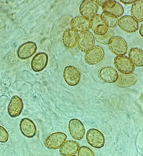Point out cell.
<instances>
[{"label": "cell", "instance_id": "obj_1", "mask_svg": "<svg viewBox=\"0 0 143 156\" xmlns=\"http://www.w3.org/2000/svg\"><path fill=\"white\" fill-rule=\"evenodd\" d=\"M99 8L97 0H84L79 7L82 16L90 20L96 14Z\"/></svg>", "mask_w": 143, "mask_h": 156}, {"label": "cell", "instance_id": "obj_2", "mask_svg": "<svg viewBox=\"0 0 143 156\" xmlns=\"http://www.w3.org/2000/svg\"><path fill=\"white\" fill-rule=\"evenodd\" d=\"M108 45L111 51L117 56H124L127 53V44L124 38L120 36H114L112 37Z\"/></svg>", "mask_w": 143, "mask_h": 156}, {"label": "cell", "instance_id": "obj_3", "mask_svg": "<svg viewBox=\"0 0 143 156\" xmlns=\"http://www.w3.org/2000/svg\"><path fill=\"white\" fill-rule=\"evenodd\" d=\"M114 64L117 69L123 74H132L135 70L134 63L128 57L124 55L115 57Z\"/></svg>", "mask_w": 143, "mask_h": 156}, {"label": "cell", "instance_id": "obj_4", "mask_svg": "<svg viewBox=\"0 0 143 156\" xmlns=\"http://www.w3.org/2000/svg\"><path fill=\"white\" fill-rule=\"evenodd\" d=\"M86 139L90 145L96 149L102 148L105 144V139L103 134L95 128L88 130L86 135Z\"/></svg>", "mask_w": 143, "mask_h": 156}, {"label": "cell", "instance_id": "obj_5", "mask_svg": "<svg viewBox=\"0 0 143 156\" xmlns=\"http://www.w3.org/2000/svg\"><path fill=\"white\" fill-rule=\"evenodd\" d=\"M67 138L66 134L61 132L54 133L46 139L45 144L49 149L56 150L60 148Z\"/></svg>", "mask_w": 143, "mask_h": 156}, {"label": "cell", "instance_id": "obj_6", "mask_svg": "<svg viewBox=\"0 0 143 156\" xmlns=\"http://www.w3.org/2000/svg\"><path fill=\"white\" fill-rule=\"evenodd\" d=\"M94 37L89 31L81 33L78 36L77 44L79 48L82 51L86 53L94 46Z\"/></svg>", "mask_w": 143, "mask_h": 156}, {"label": "cell", "instance_id": "obj_7", "mask_svg": "<svg viewBox=\"0 0 143 156\" xmlns=\"http://www.w3.org/2000/svg\"><path fill=\"white\" fill-rule=\"evenodd\" d=\"M68 128L71 136L74 139L80 140L84 137L86 130L83 124L80 120L75 119L71 120Z\"/></svg>", "mask_w": 143, "mask_h": 156}, {"label": "cell", "instance_id": "obj_8", "mask_svg": "<svg viewBox=\"0 0 143 156\" xmlns=\"http://www.w3.org/2000/svg\"><path fill=\"white\" fill-rule=\"evenodd\" d=\"M63 77L65 81L68 85L75 86L79 83L81 75L76 68L72 66H68L64 69Z\"/></svg>", "mask_w": 143, "mask_h": 156}, {"label": "cell", "instance_id": "obj_9", "mask_svg": "<svg viewBox=\"0 0 143 156\" xmlns=\"http://www.w3.org/2000/svg\"><path fill=\"white\" fill-rule=\"evenodd\" d=\"M105 54V51L102 47L94 46L86 53L85 57V62L90 65L97 64L102 60Z\"/></svg>", "mask_w": 143, "mask_h": 156}, {"label": "cell", "instance_id": "obj_10", "mask_svg": "<svg viewBox=\"0 0 143 156\" xmlns=\"http://www.w3.org/2000/svg\"><path fill=\"white\" fill-rule=\"evenodd\" d=\"M118 24L123 30L128 33L136 32L138 29V22L132 16H125L118 20Z\"/></svg>", "mask_w": 143, "mask_h": 156}, {"label": "cell", "instance_id": "obj_11", "mask_svg": "<svg viewBox=\"0 0 143 156\" xmlns=\"http://www.w3.org/2000/svg\"><path fill=\"white\" fill-rule=\"evenodd\" d=\"M20 129L25 137L30 138L34 137L37 133L36 126L32 120L28 118L23 119L20 121Z\"/></svg>", "mask_w": 143, "mask_h": 156}, {"label": "cell", "instance_id": "obj_12", "mask_svg": "<svg viewBox=\"0 0 143 156\" xmlns=\"http://www.w3.org/2000/svg\"><path fill=\"white\" fill-rule=\"evenodd\" d=\"M118 73L114 68L110 66L104 67L100 69L98 76L104 82L112 83L116 82L119 77Z\"/></svg>", "mask_w": 143, "mask_h": 156}, {"label": "cell", "instance_id": "obj_13", "mask_svg": "<svg viewBox=\"0 0 143 156\" xmlns=\"http://www.w3.org/2000/svg\"><path fill=\"white\" fill-rule=\"evenodd\" d=\"M24 108L22 99L17 96L13 97L8 106V112L12 118H15L21 113Z\"/></svg>", "mask_w": 143, "mask_h": 156}, {"label": "cell", "instance_id": "obj_14", "mask_svg": "<svg viewBox=\"0 0 143 156\" xmlns=\"http://www.w3.org/2000/svg\"><path fill=\"white\" fill-rule=\"evenodd\" d=\"M90 27L94 34L102 35L106 34L109 28L103 20L101 15L97 14L91 20Z\"/></svg>", "mask_w": 143, "mask_h": 156}, {"label": "cell", "instance_id": "obj_15", "mask_svg": "<svg viewBox=\"0 0 143 156\" xmlns=\"http://www.w3.org/2000/svg\"><path fill=\"white\" fill-rule=\"evenodd\" d=\"M101 7L103 12L113 14L118 18L121 16L124 13L122 6L113 0L106 1Z\"/></svg>", "mask_w": 143, "mask_h": 156}, {"label": "cell", "instance_id": "obj_16", "mask_svg": "<svg viewBox=\"0 0 143 156\" xmlns=\"http://www.w3.org/2000/svg\"><path fill=\"white\" fill-rule=\"evenodd\" d=\"M48 62V57L46 53H38L34 56L32 60V69L36 72L42 71L47 66Z\"/></svg>", "mask_w": 143, "mask_h": 156}, {"label": "cell", "instance_id": "obj_17", "mask_svg": "<svg viewBox=\"0 0 143 156\" xmlns=\"http://www.w3.org/2000/svg\"><path fill=\"white\" fill-rule=\"evenodd\" d=\"M37 47L36 44L32 42L25 43L19 48L17 54L19 58L27 59L31 57L36 52Z\"/></svg>", "mask_w": 143, "mask_h": 156}, {"label": "cell", "instance_id": "obj_18", "mask_svg": "<svg viewBox=\"0 0 143 156\" xmlns=\"http://www.w3.org/2000/svg\"><path fill=\"white\" fill-rule=\"evenodd\" d=\"M72 29L76 32L82 33L88 31L91 28L90 20L82 17H75L71 22Z\"/></svg>", "mask_w": 143, "mask_h": 156}, {"label": "cell", "instance_id": "obj_19", "mask_svg": "<svg viewBox=\"0 0 143 156\" xmlns=\"http://www.w3.org/2000/svg\"><path fill=\"white\" fill-rule=\"evenodd\" d=\"M80 147L79 143L72 140L65 142L59 149V152L62 156L74 155L79 151Z\"/></svg>", "mask_w": 143, "mask_h": 156}, {"label": "cell", "instance_id": "obj_20", "mask_svg": "<svg viewBox=\"0 0 143 156\" xmlns=\"http://www.w3.org/2000/svg\"><path fill=\"white\" fill-rule=\"evenodd\" d=\"M78 35L77 32L72 29H68L64 33L62 37L64 45L68 48H73L77 43Z\"/></svg>", "mask_w": 143, "mask_h": 156}, {"label": "cell", "instance_id": "obj_21", "mask_svg": "<svg viewBox=\"0 0 143 156\" xmlns=\"http://www.w3.org/2000/svg\"><path fill=\"white\" fill-rule=\"evenodd\" d=\"M137 76L134 74H120L117 80V85L121 87H127L134 84L137 81Z\"/></svg>", "mask_w": 143, "mask_h": 156}, {"label": "cell", "instance_id": "obj_22", "mask_svg": "<svg viewBox=\"0 0 143 156\" xmlns=\"http://www.w3.org/2000/svg\"><path fill=\"white\" fill-rule=\"evenodd\" d=\"M128 58L137 67L143 66V52L140 48H135L130 49L128 53Z\"/></svg>", "mask_w": 143, "mask_h": 156}, {"label": "cell", "instance_id": "obj_23", "mask_svg": "<svg viewBox=\"0 0 143 156\" xmlns=\"http://www.w3.org/2000/svg\"><path fill=\"white\" fill-rule=\"evenodd\" d=\"M131 14L132 17L138 22L143 20V2L142 0H137L132 5Z\"/></svg>", "mask_w": 143, "mask_h": 156}, {"label": "cell", "instance_id": "obj_24", "mask_svg": "<svg viewBox=\"0 0 143 156\" xmlns=\"http://www.w3.org/2000/svg\"><path fill=\"white\" fill-rule=\"evenodd\" d=\"M101 17L109 28H113L118 24V18L109 13L103 12L101 15Z\"/></svg>", "mask_w": 143, "mask_h": 156}, {"label": "cell", "instance_id": "obj_25", "mask_svg": "<svg viewBox=\"0 0 143 156\" xmlns=\"http://www.w3.org/2000/svg\"><path fill=\"white\" fill-rule=\"evenodd\" d=\"M114 31L109 28L107 32L105 34L101 35L94 34V37L98 42L105 45H108L111 39L114 36Z\"/></svg>", "mask_w": 143, "mask_h": 156}, {"label": "cell", "instance_id": "obj_26", "mask_svg": "<svg viewBox=\"0 0 143 156\" xmlns=\"http://www.w3.org/2000/svg\"><path fill=\"white\" fill-rule=\"evenodd\" d=\"M78 156H95L92 149L86 146H82L79 149L78 153Z\"/></svg>", "mask_w": 143, "mask_h": 156}, {"label": "cell", "instance_id": "obj_27", "mask_svg": "<svg viewBox=\"0 0 143 156\" xmlns=\"http://www.w3.org/2000/svg\"><path fill=\"white\" fill-rule=\"evenodd\" d=\"M9 134L6 129L0 125V142H7L9 140Z\"/></svg>", "mask_w": 143, "mask_h": 156}, {"label": "cell", "instance_id": "obj_28", "mask_svg": "<svg viewBox=\"0 0 143 156\" xmlns=\"http://www.w3.org/2000/svg\"><path fill=\"white\" fill-rule=\"evenodd\" d=\"M136 0H120L119 1L124 4H131L134 3Z\"/></svg>", "mask_w": 143, "mask_h": 156}, {"label": "cell", "instance_id": "obj_29", "mask_svg": "<svg viewBox=\"0 0 143 156\" xmlns=\"http://www.w3.org/2000/svg\"><path fill=\"white\" fill-rule=\"evenodd\" d=\"M143 25L142 23L140 26V27L139 30V33L140 35L142 37H143Z\"/></svg>", "mask_w": 143, "mask_h": 156}, {"label": "cell", "instance_id": "obj_30", "mask_svg": "<svg viewBox=\"0 0 143 156\" xmlns=\"http://www.w3.org/2000/svg\"><path fill=\"white\" fill-rule=\"evenodd\" d=\"M106 0H103V1H101V0H98L97 1L98 5L102 7L103 4L106 2Z\"/></svg>", "mask_w": 143, "mask_h": 156}, {"label": "cell", "instance_id": "obj_31", "mask_svg": "<svg viewBox=\"0 0 143 156\" xmlns=\"http://www.w3.org/2000/svg\"><path fill=\"white\" fill-rule=\"evenodd\" d=\"M77 156L74 155H70V156Z\"/></svg>", "mask_w": 143, "mask_h": 156}]
</instances>
